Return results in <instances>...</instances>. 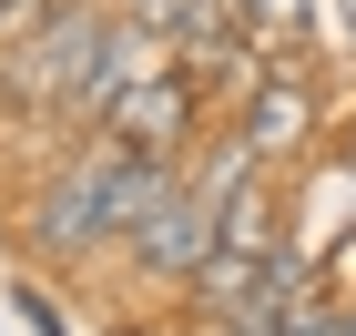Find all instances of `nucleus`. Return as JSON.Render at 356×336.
Masks as SVG:
<instances>
[{
  "instance_id": "obj_1",
  "label": "nucleus",
  "mask_w": 356,
  "mask_h": 336,
  "mask_svg": "<svg viewBox=\"0 0 356 336\" xmlns=\"http://www.w3.org/2000/svg\"><path fill=\"white\" fill-rule=\"evenodd\" d=\"M254 184V143H224L214 163L193 173V184H173L163 204H153V214L133 224V234H122V245L143 255V275H163V285H184L193 265H204V255L224 245V204L245 194Z\"/></svg>"
},
{
  "instance_id": "obj_2",
  "label": "nucleus",
  "mask_w": 356,
  "mask_h": 336,
  "mask_svg": "<svg viewBox=\"0 0 356 336\" xmlns=\"http://www.w3.org/2000/svg\"><path fill=\"white\" fill-rule=\"evenodd\" d=\"M102 31H112L102 0L41 10L21 41H0V102H10V112H61V102H72V82L92 72V51H102Z\"/></svg>"
},
{
  "instance_id": "obj_3",
  "label": "nucleus",
  "mask_w": 356,
  "mask_h": 336,
  "mask_svg": "<svg viewBox=\"0 0 356 336\" xmlns=\"http://www.w3.org/2000/svg\"><path fill=\"white\" fill-rule=\"evenodd\" d=\"M102 173H112V133H92L82 153H72V163H61V184L41 204H31V234H41V245H102L112 234V214H102Z\"/></svg>"
},
{
  "instance_id": "obj_4",
  "label": "nucleus",
  "mask_w": 356,
  "mask_h": 336,
  "mask_svg": "<svg viewBox=\"0 0 356 336\" xmlns=\"http://www.w3.org/2000/svg\"><path fill=\"white\" fill-rule=\"evenodd\" d=\"M153 72H163V41H153L143 21H112V31H102V51H92V72L72 82V102H61V112L102 133V122H112V102H122L133 82H153Z\"/></svg>"
},
{
  "instance_id": "obj_5",
  "label": "nucleus",
  "mask_w": 356,
  "mask_h": 336,
  "mask_svg": "<svg viewBox=\"0 0 356 336\" xmlns=\"http://www.w3.org/2000/svg\"><path fill=\"white\" fill-rule=\"evenodd\" d=\"M193 72H153V82H133L122 102H112V122L102 133H122V143H153V153H184V133H193Z\"/></svg>"
},
{
  "instance_id": "obj_6",
  "label": "nucleus",
  "mask_w": 356,
  "mask_h": 336,
  "mask_svg": "<svg viewBox=\"0 0 356 336\" xmlns=\"http://www.w3.org/2000/svg\"><path fill=\"white\" fill-rule=\"evenodd\" d=\"M296 133H305V92H296V82H265V102H254L245 143H254V153H275V143H296Z\"/></svg>"
},
{
  "instance_id": "obj_7",
  "label": "nucleus",
  "mask_w": 356,
  "mask_h": 336,
  "mask_svg": "<svg viewBox=\"0 0 356 336\" xmlns=\"http://www.w3.org/2000/svg\"><path fill=\"white\" fill-rule=\"evenodd\" d=\"M224 245H245V255H265V245H275V204L254 194V184L224 204Z\"/></svg>"
},
{
  "instance_id": "obj_8",
  "label": "nucleus",
  "mask_w": 356,
  "mask_h": 336,
  "mask_svg": "<svg viewBox=\"0 0 356 336\" xmlns=\"http://www.w3.org/2000/svg\"><path fill=\"white\" fill-rule=\"evenodd\" d=\"M245 21L265 31V41H285V31H305V0H245Z\"/></svg>"
}]
</instances>
